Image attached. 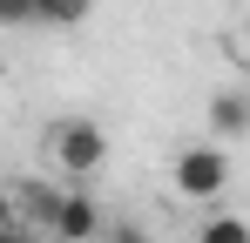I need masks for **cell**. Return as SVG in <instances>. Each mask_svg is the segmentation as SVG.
Masks as SVG:
<instances>
[{"label": "cell", "instance_id": "1", "mask_svg": "<svg viewBox=\"0 0 250 243\" xmlns=\"http://www.w3.org/2000/svg\"><path fill=\"white\" fill-rule=\"evenodd\" d=\"M54 169L61 176H95L102 162H108V128L102 122H88V115H68V122H54Z\"/></svg>", "mask_w": 250, "mask_h": 243}, {"label": "cell", "instance_id": "2", "mask_svg": "<svg viewBox=\"0 0 250 243\" xmlns=\"http://www.w3.org/2000/svg\"><path fill=\"white\" fill-rule=\"evenodd\" d=\"M169 182H176V196H189V202H216V196H223V182H230V156H223L216 142H196V149L176 156Z\"/></svg>", "mask_w": 250, "mask_h": 243}, {"label": "cell", "instance_id": "3", "mask_svg": "<svg viewBox=\"0 0 250 243\" xmlns=\"http://www.w3.org/2000/svg\"><path fill=\"white\" fill-rule=\"evenodd\" d=\"M108 223H102V209H95V196L88 189H68L61 196V216H54V237L61 243H88V237H102Z\"/></svg>", "mask_w": 250, "mask_h": 243}, {"label": "cell", "instance_id": "4", "mask_svg": "<svg viewBox=\"0 0 250 243\" xmlns=\"http://www.w3.org/2000/svg\"><path fill=\"white\" fill-rule=\"evenodd\" d=\"M61 196H68V189H54V182H14V223L54 230V216H61Z\"/></svg>", "mask_w": 250, "mask_h": 243}, {"label": "cell", "instance_id": "5", "mask_svg": "<svg viewBox=\"0 0 250 243\" xmlns=\"http://www.w3.org/2000/svg\"><path fill=\"white\" fill-rule=\"evenodd\" d=\"M209 128H216L223 142L250 135V88H216V95H209Z\"/></svg>", "mask_w": 250, "mask_h": 243}, {"label": "cell", "instance_id": "6", "mask_svg": "<svg viewBox=\"0 0 250 243\" xmlns=\"http://www.w3.org/2000/svg\"><path fill=\"white\" fill-rule=\"evenodd\" d=\"M196 243H250V216H237V209H209L203 223H196Z\"/></svg>", "mask_w": 250, "mask_h": 243}, {"label": "cell", "instance_id": "7", "mask_svg": "<svg viewBox=\"0 0 250 243\" xmlns=\"http://www.w3.org/2000/svg\"><path fill=\"white\" fill-rule=\"evenodd\" d=\"M88 14H95V0H41V20H47V27H82Z\"/></svg>", "mask_w": 250, "mask_h": 243}, {"label": "cell", "instance_id": "8", "mask_svg": "<svg viewBox=\"0 0 250 243\" xmlns=\"http://www.w3.org/2000/svg\"><path fill=\"white\" fill-rule=\"evenodd\" d=\"M0 20L7 27H27V20H41V0H0Z\"/></svg>", "mask_w": 250, "mask_h": 243}, {"label": "cell", "instance_id": "9", "mask_svg": "<svg viewBox=\"0 0 250 243\" xmlns=\"http://www.w3.org/2000/svg\"><path fill=\"white\" fill-rule=\"evenodd\" d=\"M102 243H149V230H142V223H108Z\"/></svg>", "mask_w": 250, "mask_h": 243}, {"label": "cell", "instance_id": "10", "mask_svg": "<svg viewBox=\"0 0 250 243\" xmlns=\"http://www.w3.org/2000/svg\"><path fill=\"white\" fill-rule=\"evenodd\" d=\"M0 243H34V223H7V237Z\"/></svg>", "mask_w": 250, "mask_h": 243}]
</instances>
